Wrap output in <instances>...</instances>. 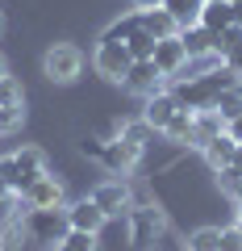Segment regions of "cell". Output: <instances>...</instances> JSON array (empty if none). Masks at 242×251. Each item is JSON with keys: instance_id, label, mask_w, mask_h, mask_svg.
Returning <instances> with one entry per match:
<instances>
[{"instance_id": "1", "label": "cell", "mask_w": 242, "mask_h": 251, "mask_svg": "<svg viewBox=\"0 0 242 251\" xmlns=\"http://www.w3.org/2000/svg\"><path fill=\"white\" fill-rule=\"evenodd\" d=\"M179 80H184V84H179V88H171V92H176V100H179L184 109H197V113H200V109H213V100L221 97V92L230 88L238 75H234L230 67L221 63L217 72H205V75H179Z\"/></svg>"}, {"instance_id": "2", "label": "cell", "mask_w": 242, "mask_h": 251, "mask_svg": "<svg viewBox=\"0 0 242 251\" xmlns=\"http://www.w3.org/2000/svg\"><path fill=\"white\" fill-rule=\"evenodd\" d=\"M80 151L88 155V159H96L100 168L117 172V176L134 172L138 159H142V147H138V143H126V138H113V143H109V138H84Z\"/></svg>"}, {"instance_id": "3", "label": "cell", "mask_w": 242, "mask_h": 251, "mask_svg": "<svg viewBox=\"0 0 242 251\" xmlns=\"http://www.w3.org/2000/svg\"><path fill=\"white\" fill-rule=\"evenodd\" d=\"M17 222H21V230L29 234L34 247H59V243L67 239V230H71V222H67V205L63 209H25Z\"/></svg>"}, {"instance_id": "4", "label": "cell", "mask_w": 242, "mask_h": 251, "mask_svg": "<svg viewBox=\"0 0 242 251\" xmlns=\"http://www.w3.org/2000/svg\"><path fill=\"white\" fill-rule=\"evenodd\" d=\"M38 176H46V155L38 147H21V151L0 159V180H4L9 193H25Z\"/></svg>"}, {"instance_id": "5", "label": "cell", "mask_w": 242, "mask_h": 251, "mask_svg": "<svg viewBox=\"0 0 242 251\" xmlns=\"http://www.w3.org/2000/svg\"><path fill=\"white\" fill-rule=\"evenodd\" d=\"M42 72L50 75L54 84L80 80V72H84V50H80V46H71V42H54L50 50L42 54Z\"/></svg>"}, {"instance_id": "6", "label": "cell", "mask_w": 242, "mask_h": 251, "mask_svg": "<svg viewBox=\"0 0 242 251\" xmlns=\"http://www.w3.org/2000/svg\"><path fill=\"white\" fill-rule=\"evenodd\" d=\"M126 226H130V243H134V247H151V243H159V234L167 230V218H163L159 205H134L126 214Z\"/></svg>"}, {"instance_id": "7", "label": "cell", "mask_w": 242, "mask_h": 251, "mask_svg": "<svg viewBox=\"0 0 242 251\" xmlns=\"http://www.w3.org/2000/svg\"><path fill=\"white\" fill-rule=\"evenodd\" d=\"M92 63H96V72L105 75V80H113V84H121L126 80V72H130V50H126V42H105L100 38L96 42V50H92Z\"/></svg>"}, {"instance_id": "8", "label": "cell", "mask_w": 242, "mask_h": 251, "mask_svg": "<svg viewBox=\"0 0 242 251\" xmlns=\"http://www.w3.org/2000/svg\"><path fill=\"white\" fill-rule=\"evenodd\" d=\"M92 201L105 209V218H121L134 209V193H130L126 180H105V184L92 188Z\"/></svg>"}, {"instance_id": "9", "label": "cell", "mask_w": 242, "mask_h": 251, "mask_svg": "<svg viewBox=\"0 0 242 251\" xmlns=\"http://www.w3.org/2000/svg\"><path fill=\"white\" fill-rule=\"evenodd\" d=\"M163 80H167V75L154 67V59H134L121 84H126V92H134V97H142V100H146L151 92H159V88H163Z\"/></svg>"}, {"instance_id": "10", "label": "cell", "mask_w": 242, "mask_h": 251, "mask_svg": "<svg viewBox=\"0 0 242 251\" xmlns=\"http://www.w3.org/2000/svg\"><path fill=\"white\" fill-rule=\"evenodd\" d=\"M21 201H25V209H63V180H54L50 172L46 176H38L34 184L21 193Z\"/></svg>"}, {"instance_id": "11", "label": "cell", "mask_w": 242, "mask_h": 251, "mask_svg": "<svg viewBox=\"0 0 242 251\" xmlns=\"http://www.w3.org/2000/svg\"><path fill=\"white\" fill-rule=\"evenodd\" d=\"M154 67H159L167 80H179L184 75V63H188V50H184V42H179V34H171V38H159L154 42Z\"/></svg>"}, {"instance_id": "12", "label": "cell", "mask_w": 242, "mask_h": 251, "mask_svg": "<svg viewBox=\"0 0 242 251\" xmlns=\"http://www.w3.org/2000/svg\"><path fill=\"white\" fill-rule=\"evenodd\" d=\"M67 222H71V230L100 234V226H105L109 218H105V209H100L92 197H80V201H71V205H67Z\"/></svg>"}, {"instance_id": "13", "label": "cell", "mask_w": 242, "mask_h": 251, "mask_svg": "<svg viewBox=\"0 0 242 251\" xmlns=\"http://www.w3.org/2000/svg\"><path fill=\"white\" fill-rule=\"evenodd\" d=\"M217 134H225V117L217 113V109H200V113L192 117V134H188V147L205 151V147L213 143Z\"/></svg>"}, {"instance_id": "14", "label": "cell", "mask_w": 242, "mask_h": 251, "mask_svg": "<svg viewBox=\"0 0 242 251\" xmlns=\"http://www.w3.org/2000/svg\"><path fill=\"white\" fill-rule=\"evenodd\" d=\"M179 109V100H176V92H151V97H146V109H142V122L151 126L154 134H163V126L171 122V113H176Z\"/></svg>"}, {"instance_id": "15", "label": "cell", "mask_w": 242, "mask_h": 251, "mask_svg": "<svg viewBox=\"0 0 242 251\" xmlns=\"http://www.w3.org/2000/svg\"><path fill=\"white\" fill-rule=\"evenodd\" d=\"M179 42H184L188 59H200V54H213V50H217V34H213V29H205V25L179 29Z\"/></svg>"}, {"instance_id": "16", "label": "cell", "mask_w": 242, "mask_h": 251, "mask_svg": "<svg viewBox=\"0 0 242 251\" xmlns=\"http://www.w3.org/2000/svg\"><path fill=\"white\" fill-rule=\"evenodd\" d=\"M230 21H234V4H230V0H205V9H200V25H205V29L221 34Z\"/></svg>"}, {"instance_id": "17", "label": "cell", "mask_w": 242, "mask_h": 251, "mask_svg": "<svg viewBox=\"0 0 242 251\" xmlns=\"http://www.w3.org/2000/svg\"><path fill=\"white\" fill-rule=\"evenodd\" d=\"M163 9L171 13V21H176L179 29H188V25H200V9H205V0H163Z\"/></svg>"}, {"instance_id": "18", "label": "cell", "mask_w": 242, "mask_h": 251, "mask_svg": "<svg viewBox=\"0 0 242 251\" xmlns=\"http://www.w3.org/2000/svg\"><path fill=\"white\" fill-rule=\"evenodd\" d=\"M234 151H238V138H230V134H217V138H213V143H209L200 155H205V163L217 172V168H225V163H234Z\"/></svg>"}, {"instance_id": "19", "label": "cell", "mask_w": 242, "mask_h": 251, "mask_svg": "<svg viewBox=\"0 0 242 251\" xmlns=\"http://www.w3.org/2000/svg\"><path fill=\"white\" fill-rule=\"evenodd\" d=\"M142 29L159 42V38H171V34H179V25L171 21V13L167 9H142Z\"/></svg>"}, {"instance_id": "20", "label": "cell", "mask_w": 242, "mask_h": 251, "mask_svg": "<svg viewBox=\"0 0 242 251\" xmlns=\"http://www.w3.org/2000/svg\"><path fill=\"white\" fill-rule=\"evenodd\" d=\"M192 117H197V109H184V105H179L176 113H171V122L163 126V138H171V143H188V134H192Z\"/></svg>"}, {"instance_id": "21", "label": "cell", "mask_w": 242, "mask_h": 251, "mask_svg": "<svg viewBox=\"0 0 242 251\" xmlns=\"http://www.w3.org/2000/svg\"><path fill=\"white\" fill-rule=\"evenodd\" d=\"M138 29H142V13L134 9V13H126V17H117L100 38H105V42H126V38H134Z\"/></svg>"}, {"instance_id": "22", "label": "cell", "mask_w": 242, "mask_h": 251, "mask_svg": "<svg viewBox=\"0 0 242 251\" xmlns=\"http://www.w3.org/2000/svg\"><path fill=\"white\" fill-rule=\"evenodd\" d=\"M213 109H217V113H221V117H225V122H234V117H238V113H242V80H234V84H230V88H225V92H221V97H217V100H213Z\"/></svg>"}, {"instance_id": "23", "label": "cell", "mask_w": 242, "mask_h": 251, "mask_svg": "<svg viewBox=\"0 0 242 251\" xmlns=\"http://www.w3.org/2000/svg\"><path fill=\"white\" fill-rule=\"evenodd\" d=\"M184 247L188 251H221V230H217V226H200V230L188 234Z\"/></svg>"}, {"instance_id": "24", "label": "cell", "mask_w": 242, "mask_h": 251, "mask_svg": "<svg viewBox=\"0 0 242 251\" xmlns=\"http://www.w3.org/2000/svg\"><path fill=\"white\" fill-rule=\"evenodd\" d=\"M213 176H217V188H221L225 197H234V201L242 197V168H234V163H225V168H217Z\"/></svg>"}, {"instance_id": "25", "label": "cell", "mask_w": 242, "mask_h": 251, "mask_svg": "<svg viewBox=\"0 0 242 251\" xmlns=\"http://www.w3.org/2000/svg\"><path fill=\"white\" fill-rule=\"evenodd\" d=\"M126 50H130V59H151L154 54V38L146 34V29H138L134 38H126Z\"/></svg>"}, {"instance_id": "26", "label": "cell", "mask_w": 242, "mask_h": 251, "mask_svg": "<svg viewBox=\"0 0 242 251\" xmlns=\"http://www.w3.org/2000/svg\"><path fill=\"white\" fill-rule=\"evenodd\" d=\"M238 46H242V25L230 21V25L217 34V54H230V50H238Z\"/></svg>"}, {"instance_id": "27", "label": "cell", "mask_w": 242, "mask_h": 251, "mask_svg": "<svg viewBox=\"0 0 242 251\" xmlns=\"http://www.w3.org/2000/svg\"><path fill=\"white\" fill-rule=\"evenodd\" d=\"M21 122H25V109L21 105H0V134H13Z\"/></svg>"}, {"instance_id": "28", "label": "cell", "mask_w": 242, "mask_h": 251, "mask_svg": "<svg viewBox=\"0 0 242 251\" xmlns=\"http://www.w3.org/2000/svg\"><path fill=\"white\" fill-rule=\"evenodd\" d=\"M63 247H67V251H96V234H88V230H67Z\"/></svg>"}, {"instance_id": "29", "label": "cell", "mask_w": 242, "mask_h": 251, "mask_svg": "<svg viewBox=\"0 0 242 251\" xmlns=\"http://www.w3.org/2000/svg\"><path fill=\"white\" fill-rule=\"evenodd\" d=\"M21 100H25L21 84L13 80V75H0V105H21Z\"/></svg>"}, {"instance_id": "30", "label": "cell", "mask_w": 242, "mask_h": 251, "mask_svg": "<svg viewBox=\"0 0 242 251\" xmlns=\"http://www.w3.org/2000/svg\"><path fill=\"white\" fill-rule=\"evenodd\" d=\"M154 130L146 122H130V126H121V138H126V143H138V147H146V138H151Z\"/></svg>"}, {"instance_id": "31", "label": "cell", "mask_w": 242, "mask_h": 251, "mask_svg": "<svg viewBox=\"0 0 242 251\" xmlns=\"http://www.w3.org/2000/svg\"><path fill=\"white\" fill-rule=\"evenodd\" d=\"M221 251H242V226H225L221 230Z\"/></svg>"}, {"instance_id": "32", "label": "cell", "mask_w": 242, "mask_h": 251, "mask_svg": "<svg viewBox=\"0 0 242 251\" xmlns=\"http://www.w3.org/2000/svg\"><path fill=\"white\" fill-rule=\"evenodd\" d=\"M221 63H225V67H230V72L242 80V46H238V50H230V54H221Z\"/></svg>"}, {"instance_id": "33", "label": "cell", "mask_w": 242, "mask_h": 251, "mask_svg": "<svg viewBox=\"0 0 242 251\" xmlns=\"http://www.w3.org/2000/svg\"><path fill=\"white\" fill-rule=\"evenodd\" d=\"M225 134H230V138H238V143H242V113L234 117V122H225Z\"/></svg>"}, {"instance_id": "34", "label": "cell", "mask_w": 242, "mask_h": 251, "mask_svg": "<svg viewBox=\"0 0 242 251\" xmlns=\"http://www.w3.org/2000/svg\"><path fill=\"white\" fill-rule=\"evenodd\" d=\"M134 9L142 13V9H163V0H134Z\"/></svg>"}, {"instance_id": "35", "label": "cell", "mask_w": 242, "mask_h": 251, "mask_svg": "<svg viewBox=\"0 0 242 251\" xmlns=\"http://www.w3.org/2000/svg\"><path fill=\"white\" fill-rule=\"evenodd\" d=\"M234 21L242 25V0H234Z\"/></svg>"}, {"instance_id": "36", "label": "cell", "mask_w": 242, "mask_h": 251, "mask_svg": "<svg viewBox=\"0 0 242 251\" xmlns=\"http://www.w3.org/2000/svg\"><path fill=\"white\" fill-rule=\"evenodd\" d=\"M234 168H242V143H238V151H234Z\"/></svg>"}, {"instance_id": "37", "label": "cell", "mask_w": 242, "mask_h": 251, "mask_svg": "<svg viewBox=\"0 0 242 251\" xmlns=\"http://www.w3.org/2000/svg\"><path fill=\"white\" fill-rule=\"evenodd\" d=\"M4 230H9V222H0V243H4Z\"/></svg>"}, {"instance_id": "38", "label": "cell", "mask_w": 242, "mask_h": 251, "mask_svg": "<svg viewBox=\"0 0 242 251\" xmlns=\"http://www.w3.org/2000/svg\"><path fill=\"white\" fill-rule=\"evenodd\" d=\"M0 75H9V72H4V54H0Z\"/></svg>"}, {"instance_id": "39", "label": "cell", "mask_w": 242, "mask_h": 251, "mask_svg": "<svg viewBox=\"0 0 242 251\" xmlns=\"http://www.w3.org/2000/svg\"><path fill=\"white\" fill-rule=\"evenodd\" d=\"M238 222H242V197H238Z\"/></svg>"}, {"instance_id": "40", "label": "cell", "mask_w": 242, "mask_h": 251, "mask_svg": "<svg viewBox=\"0 0 242 251\" xmlns=\"http://www.w3.org/2000/svg\"><path fill=\"white\" fill-rule=\"evenodd\" d=\"M50 251H67V247H63V243H59V247H50Z\"/></svg>"}, {"instance_id": "41", "label": "cell", "mask_w": 242, "mask_h": 251, "mask_svg": "<svg viewBox=\"0 0 242 251\" xmlns=\"http://www.w3.org/2000/svg\"><path fill=\"white\" fill-rule=\"evenodd\" d=\"M0 29H4V17H0Z\"/></svg>"}, {"instance_id": "42", "label": "cell", "mask_w": 242, "mask_h": 251, "mask_svg": "<svg viewBox=\"0 0 242 251\" xmlns=\"http://www.w3.org/2000/svg\"><path fill=\"white\" fill-rule=\"evenodd\" d=\"M238 226H242V222H238Z\"/></svg>"}]
</instances>
